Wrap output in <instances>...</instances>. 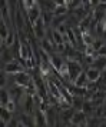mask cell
I'll use <instances>...</instances> for the list:
<instances>
[{"label":"cell","mask_w":106,"mask_h":127,"mask_svg":"<svg viewBox=\"0 0 106 127\" xmlns=\"http://www.w3.org/2000/svg\"><path fill=\"white\" fill-rule=\"evenodd\" d=\"M66 67H67V77H69V81H73L76 79L79 73H82V63L80 62H76V60H66Z\"/></svg>","instance_id":"6da1fadb"},{"label":"cell","mask_w":106,"mask_h":127,"mask_svg":"<svg viewBox=\"0 0 106 127\" xmlns=\"http://www.w3.org/2000/svg\"><path fill=\"white\" fill-rule=\"evenodd\" d=\"M32 32H33L35 37H36V39H37L39 41H40L42 39H45V37H46L47 27L45 26V23H43L42 17H39V19H37V20L35 22V23L32 24Z\"/></svg>","instance_id":"7a4b0ae2"},{"label":"cell","mask_w":106,"mask_h":127,"mask_svg":"<svg viewBox=\"0 0 106 127\" xmlns=\"http://www.w3.org/2000/svg\"><path fill=\"white\" fill-rule=\"evenodd\" d=\"M12 80L14 84H17V86L20 87H26L27 84L30 83V80H32V76L29 74V73H26V71H19V73H14V74H12Z\"/></svg>","instance_id":"3957f363"},{"label":"cell","mask_w":106,"mask_h":127,"mask_svg":"<svg viewBox=\"0 0 106 127\" xmlns=\"http://www.w3.org/2000/svg\"><path fill=\"white\" fill-rule=\"evenodd\" d=\"M3 70L6 71L9 76L14 74V73H19V71H23L24 70V66L20 62H17L16 59H13V60H10V62H7V63H4V66H3Z\"/></svg>","instance_id":"277c9868"},{"label":"cell","mask_w":106,"mask_h":127,"mask_svg":"<svg viewBox=\"0 0 106 127\" xmlns=\"http://www.w3.org/2000/svg\"><path fill=\"white\" fill-rule=\"evenodd\" d=\"M88 114L82 110H73L70 117V126H86Z\"/></svg>","instance_id":"5b68a950"},{"label":"cell","mask_w":106,"mask_h":127,"mask_svg":"<svg viewBox=\"0 0 106 127\" xmlns=\"http://www.w3.org/2000/svg\"><path fill=\"white\" fill-rule=\"evenodd\" d=\"M40 14H42V9L39 4H35V6H32L30 9H27L26 10V20H29V23L30 26L35 23L37 19L40 17Z\"/></svg>","instance_id":"8992f818"},{"label":"cell","mask_w":106,"mask_h":127,"mask_svg":"<svg viewBox=\"0 0 106 127\" xmlns=\"http://www.w3.org/2000/svg\"><path fill=\"white\" fill-rule=\"evenodd\" d=\"M45 116H46L47 126H57V111H56V109H54L53 104H50V106L45 110Z\"/></svg>","instance_id":"52a82bcc"},{"label":"cell","mask_w":106,"mask_h":127,"mask_svg":"<svg viewBox=\"0 0 106 127\" xmlns=\"http://www.w3.org/2000/svg\"><path fill=\"white\" fill-rule=\"evenodd\" d=\"M33 121H35V126H47L45 111L40 110L39 107H36V111L33 114Z\"/></svg>","instance_id":"ba28073f"},{"label":"cell","mask_w":106,"mask_h":127,"mask_svg":"<svg viewBox=\"0 0 106 127\" xmlns=\"http://www.w3.org/2000/svg\"><path fill=\"white\" fill-rule=\"evenodd\" d=\"M90 67H95L99 71H105L106 70V56H96L93 62L90 63Z\"/></svg>","instance_id":"9c48e42d"},{"label":"cell","mask_w":106,"mask_h":127,"mask_svg":"<svg viewBox=\"0 0 106 127\" xmlns=\"http://www.w3.org/2000/svg\"><path fill=\"white\" fill-rule=\"evenodd\" d=\"M85 73H86V77H88L89 81H99L100 76H102V71H99L95 67H90V66H89V69H86Z\"/></svg>","instance_id":"30bf717a"},{"label":"cell","mask_w":106,"mask_h":127,"mask_svg":"<svg viewBox=\"0 0 106 127\" xmlns=\"http://www.w3.org/2000/svg\"><path fill=\"white\" fill-rule=\"evenodd\" d=\"M16 33H14V30L13 29H9V33L6 34V37L3 39V46L6 47H12L14 43H16Z\"/></svg>","instance_id":"8fae6325"},{"label":"cell","mask_w":106,"mask_h":127,"mask_svg":"<svg viewBox=\"0 0 106 127\" xmlns=\"http://www.w3.org/2000/svg\"><path fill=\"white\" fill-rule=\"evenodd\" d=\"M88 77H86V73L85 71H82V73H79V76H77L75 80L72 81L75 86L77 87H82V89H86V84H88Z\"/></svg>","instance_id":"7c38bea8"},{"label":"cell","mask_w":106,"mask_h":127,"mask_svg":"<svg viewBox=\"0 0 106 127\" xmlns=\"http://www.w3.org/2000/svg\"><path fill=\"white\" fill-rule=\"evenodd\" d=\"M10 98L12 97H10V93L7 90V87H1V89H0V104L4 106Z\"/></svg>","instance_id":"4fadbf2b"},{"label":"cell","mask_w":106,"mask_h":127,"mask_svg":"<svg viewBox=\"0 0 106 127\" xmlns=\"http://www.w3.org/2000/svg\"><path fill=\"white\" fill-rule=\"evenodd\" d=\"M12 117H13V113H10L4 106H1V104H0V120H3V121H6V123H7Z\"/></svg>","instance_id":"5bb4252c"},{"label":"cell","mask_w":106,"mask_h":127,"mask_svg":"<svg viewBox=\"0 0 106 127\" xmlns=\"http://www.w3.org/2000/svg\"><path fill=\"white\" fill-rule=\"evenodd\" d=\"M69 13V7L67 4H62V6H54L52 10V14H67Z\"/></svg>","instance_id":"9a60e30c"},{"label":"cell","mask_w":106,"mask_h":127,"mask_svg":"<svg viewBox=\"0 0 106 127\" xmlns=\"http://www.w3.org/2000/svg\"><path fill=\"white\" fill-rule=\"evenodd\" d=\"M7 84H9V74L4 70H0V89L7 87Z\"/></svg>","instance_id":"2e32d148"},{"label":"cell","mask_w":106,"mask_h":127,"mask_svg":"<svg viewBox=\"0 0 106 127\" xmlns=\"http://www.w3.org/2000/svg\"><path fill=\"white\" fill-rule=\"evenodd\" d=\"M4 107H6L10 113H14L16 110H17V101L14 100V98H10L9 101H7L6 104H4Z\"/></svg>","instance_id":"e0dca14e"},{"label":"cell","mask_w":106,"mask_h":127,"mask_svg":"<svg viewBox=\"0 0 106 127\" xmlns=\"http://www.w3.org/2000/svg\"><path fill=\"white\" fill-rule=\"evenodd\" d=\"M7 33H9V26H7V23H4V22L0 19V37L4 39Z\"/></svg>","instance_id":"ac0fdd59"},{"label":"cell","mask_w":106,"mask_h":127,"mask_svg":"<svg viewBox=\"0 0 106 127\" xmlns=\"http://www.w3.org/2000/svg\"><path fill=\"white\" fill-rule=\"evenodd\" d=\"M19 3L23 6L24 10H27V9H30L32 6L37 4V0H19Z\"/></svg>","instance_id":"d6986e66"},{"label":"cell","mask_w":106,"mask_h":127,"mask_svg":"<svg viewBox=\"0 0 106 127\" xmlns=\"http://www.w3.org/2000/svg\"><path fill=\"white\" fill-rule=\"evenodd\" d=\"M96 54H98V56H106V43H103V44L100 46L99 50H96Z\"/></svg>","instance_id":"ffe728a7"},{"label":"cell","mask_w":106,"mask_h":127,"mask_svg":"<svg viewBox=\"0 0 106 127\" xmlns=\"http://www.w3.org/2000/svg\"><path fill=\"white\" fill-rule=\"evenodd\" d=\"M100 1L99 0H89V3H88V6L90 7V9H95V7L98 6V4H99Z\"/></svg>","instance_id":"44dd1931"},{"label":"cell","mask_w":106,"mask_h":127,"mask_svg":"<svg viewBox=\"0 0 106 127\" xmlns=\"http://www.w3.org/2000/svg\"><path fill=\"white\" fill-rule=\"evenodd\" d=\"M53 3H54V6H62V4H66L65 0H53Z\"/></svg>","instance_id":"7402d4cb"},{"label":"cell","mask_w":106,"mask_h":127,"mask_svg":"<svg viewBox=\"0 0 106 127\" xmlns=\"http://www.w3.org/2000/svg\"><path fill=\"white\" fill-rule=\"evenodd\" d=\"M3 50H4V46H0V59H1V54H3Z\"/></svg>","instance_id":"603a6c76"},{"label":"cell","mask_w":106,"mask_h":127,"mask_svg":"<svg viewBox=\"0 0 106 127\" xmlns=\"http://www.w3.org/2000/svg\"><path fill=\"white\" fill-rule=\"evenodd\" d=\"M0 46H3V39L0 37Z\"/></svg>","instance_id":"cb8c5ba5"},{"label":"cell","mask_w":106,"mask_h":127,"mask_svg":"<svg viewBox=\"0 0 106 127\" xmlns=\"http://www.w3.org/2000/svg\"><path fill=\"white\" fill-rule=\"evenodd\" d=\"M65 1H66V4H69V3H70L72 0H65Z\"/></svg>","instance_id":"d4e9b609"}]
</instances>
